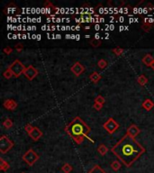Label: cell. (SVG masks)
<instances>
[{
  "label": "cell",
  "instance_id": "1",
  "mask_svg": "<svg viewBox=\"0 0 154 173\" xmlns=\"http://www.w3.org/2000/svg\"><path fill=\"white\" fill-rule=\"evenodd\" d=\"M112 151L125 166H129L142 155L145 149L140 145L135 138L125 134L112 148Z\"/></svg>",
  "mask_w": 154,
  "mask_h": 173
},
{
  "label": "cell",
  "instance_id": "2",
  "mask_svg": "<svg viewBox=\"0 0 154 173\" xmlns=\"http://www.w3.org/2000/svg\"><path fill=\"white\" fill-rule=\"evenodd\" d=\"M65 132L71 138L77 137V136H84L85 138H88L92 143H94V140H92L88 135L90 132V128L86 125V124L82 120V119L78 116L75 117L71 123H70L66 126Z\"/></svg>",
  "mask_w": 154,
  "mask_h": 173
},
{
  "label": "cell",
  "instance_id": "3",
  "mask_svg": "<svg viewBox=\"0 0 154 173\" xmlns=\"http://www.w3.org/2000/svg\"><path fill=\"white\" fill-rule=\"evenodd\" d=\"M9 69L12 70L14 76L16 78H18V77H20V75L23 74V73L24 72L26 68L24 67V65L19 61V59H16V61L10 65Z\"/></svg>",
  "mask_w": 154,
  "mask_h": 173
},
{
  "label": "cell",
  "instance_id": "4",
  "mask_svg": "<svg viewBox=\"0 0 154 173\" xmlns=\"http://www.w3.org/2000/svg\"><path fill=\"white\" fill-rule=\"evenodd\" d=\"M103 127L106 130V132L110 134H113L118 128H119V124L113 118H109L104 124Z\"/></svg>",
  "mask_w": 154,
  "mask_h": 173
},
{
  "label": "cell",
  "instance_id": "5",
  "mask_svg": "<svg viewBox=\"0 0 154 173\" xmlns=\"http://www.w3.org/2000/svg\"><path fill=\"white\" fill-rule=\"evenodd\" d=\"M13 145L14 143L5 135H2L0 137V151L2 153H5L6 151H8L13 147Z\"/></svg>",
  "mask_w": 154,
  "mask_h": 173
},
{
  "label": "cell",
  "instance_id": "6",
  "mask_svg": "<svg viewBox=\"0 0 154 173\" xmlns=\"http://www.w3.org/2000/svg\"><path fill=\"white\" fill-rule=\"evenodd\" d=\"M23 159L24 161L27 162L29 165H32L39 159V156L35 153V151H33L32 149H30L24 154Z\"/></svg>",
  "mask_w": 154,
  "mask_h": 173
},
{
  "label": "cell",
  "instance_id": "7",
  "mask_svg": "<svg viewBox=\"0 0 154 173\" xmlns=\"http://www.w3.org/2000/svg\"><path fill=\"white\" fill-rule=\"evenodd\" d=\"M38 73H39V71L37 69H35L32 65H29L28 67L25 69L24 74L29 80H32V79L38 75Z\"/></svg>",
  "mask_w": 154,
  "mask_h": 173
},
{
  "label": "cell",
  "instance_id": "8",
  "mask_svg": "<svg viewBox=\"0 0 154 173\" xmlns=\"http://www.w3.org/2000/svg\"><path fill=\"white\" fill-rule=\"evenodd\" d=\"M70 70L72 71V73H73V74H74L75 76L78 77L79 75H81L82 73L84 72L85 67H84V66H83L81 63H80V62L77 61V62H75L74 65H73L72 67H71Z\"/></svg>",
  "mask_w": 154,
  "mask_h": 173
},
{
  "label": "cell",
  "instance_id": "9",
  "mask_svg": "<svg viewBox=\"0 0 154 173\" xmlns=\"http://www.w3.org/2000/svg\"><path fill=\"white\" fill-rule=\"evenodd\" d=\"M140 132V130L139 129V127L135 124H132L130 127L127 129V132L126 134L129 135L130 137H132V138H135L139 134Z\"/></svg>",
  "mask_w": 154,
  "mask_h": 173
},
{
  "label": "cell",
  "instance_id": "10",
  "mask_svg": "<svg viewBox=\"0 0 154 173\" xmlns=\"http://www.w3.org/2000/svg\"><path fill=\"white\" fill-rule=\"evenodd\" d=\"M3 105H4V107L6 108L7 110L13 111L17 107V103L16 100H14V99H6V100L4 101Z\"/></svg>",
  "mask_w": 154,
  "mask_h": 173
},
{
  "label": "cell",
  "instance_id": "11",
  "mask_svg": "<svg viewBox=\"0 0 154 173\" xmlns=\"http://www.w3.org/2000/svg\"><path fill=\"white\" fill-rule=\"evenodd\" d=\"M29 135L33 140V141L36 142V141H38V140L43 136V132L40 130L39 128L34 127V128H33V130L29 134Z\"/></svg>",
  "mask_w": 154,
  "mask_h": 173
},
{
  "label": "cell",
  "instance_id": "12",
  "mask_svg": "<svg viewBox=\"0 0 154 173\" xmlns=\"http://www.w3.org/2000/svg\"><path fill=\"white\" fill-rule=\"evenodd\" d=\"M143 62L144 63V65L147 66V67H151L152 63L154 62V58L151 54H146L143 58Z\"/></svg>",
  "mask_w": 154,
  "mask_h": 173
},
{
  "label": "cell",
  "instance_id": "13",
  "mask_svg": "<svg viewBox=\"0 0 154 173\" xmlns=\"http://www.w3.org/2000/svg\"><path fill=\"white\" fill-rule=\"evenodd\" d=\"M142 105L146 111H150L154 107V103L151 100V99H146Z\"/></svg>",
  "mask_w": 154,
  "mask_h": 173
},
{
  "label": "cell",
  "instance_id": "14",
  "mask_svg": "<svg viewBox=\"0 0 154 173\" xmlns=\"http://www.w3.org/2000/svg\"><path fill=\"white\" fill-rule=\"evenodd\" d=\"M89 78L91 79V81L94 83H97L100 79H101V76H100L99 73H97V71H94L92 74L89 76Z\"/></svg>",
  "mask_w": 154,
  "mask_h": 173
},
{
  "label": "cell",
  "instance_id": "15",
  "mask_svg": "<svg viewBox=\"0 0 154 173\" xmlns=\"http://www.w3.org/2000/svg\"><path fill=\"white\" fill-rule=\"evenodd\" d=\"M137 81L140 86H145L147 84V82H148V78H147L144 75H140V76H139Z\"/></svg>",
  "mask_w": 154,
  "mask_h": 173
},
{
  "label": "cell",
  "instance_id": "16",
  "mask_svg": "<svg viewBox=\"0 0 154 173\" xmlns=\"http://www.w3.org/2000/svg\"><path fill=\"white\" fill-rule=\"evenodd\" d=\"M97 151H98V152L101 155H105L106 152H107V151H108V149H107V147L105 145V144H101L98 147V149H97Z\"/></svg>",
  "mask_w": 154,
  "mask_h": 173
},
{
  "label": "cell",
  "instance_id": "17",
  "mask_svg": "<svg viewBox=\"0 0 154 173\" xmlns=\"http://www.w3.org/2000/svg\"><path fill=\"white\" fill-rule=\"evenodd\" d=\"M151 27H152V24H150V23H143V25H142L143 30L144 32H150V30L151 29Z\"/></svg>",
  "mask_w": 154,
  "mask_h": 173
},
{
  "label": "cell",
  "instance_id": "18",
  "mask_svg": "<svg viewBox=\"0 0 154 173\" xmlns=\"http://www.w3.org/2000/svg\"><path fill=\"white\" fill-rule=\"evenodd\" d=\"M3 125L5 126V128H7V129H8V128H11L12 126H13V122H12L11 119L7 118V119H5V120L4 121Z\"/></svg>",
  "mask_w": 154,
  "mask_h": 173
},
{
  "label": "cell",
  "instance_id": "19",
  "mask_svg": "<svg viewBox=\"0 0 154 173\" xmlns=\"http://www.w3.org/2000/svg\"><path fill=\"white\" fill-rule=\"evenodd\" d=\"M3 75H4V77L5 78H11L13 76H14V74H13V72H12V70L8 68L7 70H6L4 73H3Z\"/></svg>",
  "mask_w": 154,
  "mask_h": 173
},
{
  "label": "cell",
  "instance_id": "20",
  "mask_svg": "<svg viewBox=\"0 0 154 173\" xmlns=\"http://www.w3.org/2000/svg\"><path fill=\"white\" fill-rule=\"evenodd\" d=\"M97 65H98V68L99 69H101V70H104L106 66H107V62H106L105 59H100V61H98V63H97Z\"/></svg>",
  "mask_w": 154,
  "mask_h": 173
},
{
  "label": "cell",
  "instance_id": "21",
  "mask_svg": "<svg viewBox=\"0 0 154 173\" xmlns=\"http://www.w3.org/2000/svg\"><path fill=\"white\" fill-rule=\"evenodd\" d=\"M72 139L74 140V142H75L77 144H80V143H82L84 142L85 137H84V136H77V137H73Z\"/></svg>",
  "mask_w": 154,
  "mask_h": 173
},
{
  "label": "cell",
  "instance_id": "22",
  "mask_svg": "<svg viewBox=\"0 0 154 173\" xmlns=\"http://www.w3.org/2000/svg\"><path fill=\"white\" fill-rule=\"evenodd\" d=\"M105 102V99L102 97V96H97L95 99V103H98V104H101V105H104Z\"/></svg>",
  "mask_w": 154,
  "mask_h": 173
},
{
  "label": "cell",
  "instance_id": "23",
  "mask_svg": "<svg viewBox=\"0 0 154 173\" xmlns=\"http://www.w3.org/2000/svg\"><path fill=\"white\" fill-rule=\"evenodd\" d=\"M90 44L93 46V47L97 48V47H98V46L101 45V41H100V40H96V39H94V40H92V41L90 42Z\"/></svg>",
  "mask_w": 154,
  "mask_h": 173
},
{
  "label": "cell",
  "instance_id": "24",
  "mask_svg": "<svg viewBox=\"0 0 154 173\" xmlns=\"http://www.w3.org/2000/svg\"><path fill=\"white\" fill-rule=\"evenodd\" d=\"M113 52L115 53L116 55L120 56V55H122L123 53H124V50L122 48H120V47H117V48H115V49L113 50Z\"/></svg>",
  "mask_w": 154,
  "mask_h": 173
},
{
  "label": "cell",
  "instance_id": "25",
  "mask_svg": "<svg viewBox=\"0 0 154 173\" xmlns=\"http://www.w3.org/2000/svg\"><path fill=\"white\" fill-rule=\"evenodd\" d=\"M8 168H9L8 163L5 162L3 159H1V170H7Z\"/></svg>",
  "mask_w": 154,
  "mask_h": 173
},
{
  "label": "cell",
  "instance_id": "26",
  "mask_svg": "<svg viewBox=\"0 0 154 173\" xmlns=\"http://www.w3.org/2000/svg\"><path fill=\"white\" fill-rule=\"evenodd\" d=\"M71 170H72V168H71V166L70 164H65L63 167H62V170L65 173H69Z\"/></svg>",
  "mask_w": 154,
  "mask_h": 173
},
{
  "label": "cell",
  "instance_id": "27",
  "mask_svg": "<svg viewBox=\"0 0 154 173\" xmlns=\"http://www.w3.org/2000/svg\"><path fill=\"white\" fill-rule=\"evenodd\" d=\"M33 128H34V127H33V126H32L31 124H26V125L24 126V130H25L26 132H27L28 134L33 130Z\"/></svg>",
  "mask_w": 154,
  "mask_h": 173
},
{
  "label": "cell",
  "instance_id": "28",
  "mask_svg": "<svg viewBox=\"0 0 154 173\" xmlns=\"http://www.w3.org/2000/svg\"><path fill=\"white\" fill-rule=\"evenodd\" d=\"M112 168L115 170H117L119 168H120V166H121V164H120L118 162H113V163H112Z\"/></svg>",
  "mask_w": 154,
  "mask_h": 173
},
{
  "label": "cell",
  "instance_id": "29",
  "mask_svg": "<svg viewBox=\"0 0 154 173\" xmlns=\"http://www.w3.org/2000/svg\"><path fill=\"white\" fill-rule=\"evenodd\" d=\"M94 108H95L96 110H97V111H99V110H101L103 108V105L98 104V103H95V104H94Z\"/></svg>",
  "mask_w": 154,
  "mask_h": 173
},
{
  "label": "cell",
  "instance_id": "30",
  "mask_svg": "<svg viewBox=\"0 0 154 173\" xmlns=\"http://www.w3.org/2000/svg\"><path fill=\"white\" fill-rule=\"evenodd\" d=\"M12 51H13V49L11 47H5V48H4V52L5 53V54L9 55V54H11V53H12Z\"/></svg>",
  "mask_w": 154,
  "mask_h": 173
},
{
  "label": "cell",
  "instance_id": "31",
  "mask_svg": "<svg viewBox=\"0 0 154 173\" xmlns=\"http://www.w3.org/2000/svg\"><path fill=\"white\" fill-rule=\"evenodd\" d=\"M23 49H24V46H23L21 43H19V44H16V50L18 52H20Z\"/></svg>",
  "mask_w": 154,
  "mask_h": 173
},
{
  "label": "cell",
  "instance_id": "32",
  "mask_svg": "<svg viewBox=\"0 0 154 173\" xmlns=\"http://www.w3.org/2000/svg\"><path fill=\"white\" fill-rule=\"evenodd\" d=\"M51 26H50V25H43L42 26L43 31H51Z\"/></svg>",
  "mask_w": 154,
  "mask_h": 173
},
{
  "label": "cell",
  "instance_id": "33",
  "mask_svg": "<svg viewBox=\"0 0 154 173\" xmlns=\"http://www.w3.org/2000/svg\"><path fill=\"white\" fill-rule=\"evenodd\" d=\"M100 29H101V26H100L98 24H95V30H96V31H99Z\"/></svg>",
  "mask_w": 154,
  "mask_h": 173
},
{
  "label": "cell",
  "instance_id": "34",
  "mask_svg": "<svg viewBox=\"0 0 154 173\" xmlns=\"http://www.w3.org/2000/svg\"><path fill=\"white\" fill-rule=\"evenodd\" d=\"M118 22L124 23V16H120V17L118 18Z\"/></svg>",
  "mask_w": 154,
  "mask_h": 173
},
{
  "label": "cell",
  "instance_id": "35",
  "mask_svg": "<svg viewBox=\"0 0 154 173\" xmlns=\"http://www.w3.org/2000/svg\"><path fill=\"white\" fill-rule=\"evenodd\" d=\"M100 36H101V35H100L99 32H97V34H95V38H94V39H96V40H100Z\"/></svg>",
  "mask_w": 154,
  "mask_h": 173
},
{
  "label": "cell",
  "instance_id": "36",
  "mask_svg": "<svg viewBox=\"0 0 154 173\" xmlns=\"http://www.w3.org/2000/svg\"><path fill=\"white\" fill-rule=\"evenodd\" d=\"M109 30H110V31L115 30V25H113V24H110V25H109Z\"/></svg>",
  "mask_w": 154,
  "mask_h": 173
},
{
  "label": "cell",
  "instance_id": "37",
  "mask_svg": "<svg viewBox=\"0 0 154 173\" xmlns=\"http://www.w3.org/2000/svg\"><path fill=\"white\" fill-rule=\"evenodd\" d=\"M123 31H124V25H121L119 27V32H123Z\"/></svg>",
  "mask_w": 154,
  "mask_h": 173
},
{
  "label": "cell",
  "instance_id": "38",
  "mask_svg": "<svg viewBox=\"0 0 154 173\" xmlns=\"http://www.w3.org/2000/svg\"><path fill=\"white\" fill-rule=\"evenodd\" d=\"M143 14H145V15L148 14V8H147V7H144V8H143Z\"/></svg>",
  "mask_w": 154,
  "mask_h": 173
},
{
  "label": "cell",
  "instance_id": "39",
  "mask_svg": "<svg viewBox=\"0 0 154 173\" xmlns=\"http://www.w3.org/2000/svg\"><path fill=\"white\" fill-rule=\"evenodd\" d=\"M27 38H28V36L26 35L25 34H22V39H23V40H25V39H27Z\"/></svg>",
  "mask_w": 154,
  "mask_h": 173
},
{
  "label": "cell",
  "instance_id": "40",
  "mask_svg": "<svg viewBox=\"0 0 154 173\" xmlns=\"http://www.w3.org/2000/svg\"><path fill=\"white\" fill-rule=\"evenodd\" d=\"M56 28H57V26H55V25H51V31H55Z\"/></svg>",
  "mask_w": 154,
  "mask_h": 173
},
{
  "label": "cell",
  "instance_id": "41",
  "mask_svg": "<svg viewBox=\"0 0 154 173\" xmlns=\"http://www.w3.org/2000/svg\"><path fill=\"white\" fill-rule=\"evenodd\" d=\"M103 22H105V18L100 17V18H99V23H103Z\"/></svg>",
  "mask_w": 154,
  "mask_h": 173
},
{
  "label": "cell",
  "instance_id": "42",
  "mask_svg": "<svg viewBox=\"0 0 154 173\" xmlns=\"http://www.w3.org/2000/svg\"><path fill=\"white\" fill-rule=\"evenodd\" d=\"M42 39V37H41V34H37V37H36V40L37 41H40V40Z\"/></svg>",
  "mask_w": 154,
  "mask_h": 173
},
{
  "label": "cell",
  "instance_id": "43",
  "mask_svg": "<svg viewBox=\"0 0 154 173\" xmlns=\"http://www.w3.org/2000/svg\"><path fill=\"white\" fill-rule=\"evenodd\" d=\"M129 23H134V18H132V17H131V19H129Z\"/></svg>",
  "mask_w": 154,
  "mask_h": 173
},
{
  "label": "cell",
  "instance_id": "44",
  "mask_svg": "<svg viewBox=\"0 0 154 173\" xmlns=\"http://www.w3.org/2000/svg\"><path fill=\"white\" fill-rule=\"evenodd\" d=\"M76 40H77V41H79V40H80V35L79 34H76Z\"/></svg>",
  "mask_w": 154,
  "mask_h": 173
},
{
  "label": "cell",
  "instance_id": "45",
  "mask_svg": "<svg viewBox=\"0 0 154 173\" xmlns=\"http://www.w3.org/2000/svg\"><path fill=\"white\" fill-rule=\"evenodd\" d=\"M124 13L127 14V13H128V8H127V7H124Z\"/></svg>",
  "mask_w": 154,
  "mask_h": 173
},
{
  "label": "cell",
  "instance_id": "46",
  "mask_svg": "<svg viewBox=\"0 0 154 173\" xmlns=\"http://www.w3.org/2000/svg\"><path fill=\"white\" fill-rule=\"evenodd\" d=\"M27 30H28V31H32V30H33V29H32V26H30V25L27 26Z\"/></svg>",
  "mask_w": 154,
  "mask_h": 173
},
{
  "label": "cell",
  "instance_id": "47",
  "mask_svg": "<svg viewBox=\"0 0 154 173\" xmlns=\"http://www.w3.org/2000/svg\"><path fill=\"white\" fill-rule=\"evenodd\" d=\"M56 39H61V34H56Z\"/></svg>",
  "mask_w": 154,
  "mask_h": 173
},
{
  "label": "cell",
  "instance_id": "48",
  "mask_svg": "<svg viewBox=\"0 0 154 173\" xmlns=\"http://www.w3.org/2000/svg\"><path fill=\"white\" fill-rule=\"evenodd\" d=\"M80 30V26L79 25H76V31H79Z\"/></svg>",
  "mask_w": 154,
  "mask_h": 173
},
{
  "label": "cell",
  "instance_id": "49",
  "mask_svg": "<svg viewBox=\"0 0 154 173\" xmlns=\"http://www.w3.org/2000/svg\"><path fill=\"white\" fill-rule=\"evenodd\" d=\"M36 37H37V35H36V34H32V39H34V40H36Z\"/></svg>",
  "mask_w": 154,
  "mask_h": 173
},
{
  "label": "cell",
  "instance_id": "50",
  "mask_svg": "<svg viewBox=\"0 0 154 173\" xmlns=\"http://www.w3.org/2000/svg\"><path fill=\"white\" fill-rule=\"evenodd\" d=\"M66 39H71V35L70 34H67L66 35Z\"/></svg>",
  "mask_w": 154,
  "mask_h": 173
},
{
  "label": "cell",
  "instance_id": "51",
  "mask_svg": "<svg viewBox=\"0 0 154 173\" xmlns=\"http://www.w3.org/2000/svg\"><path fill=\"white\" fill-rule=\"evenodd\" d=\"M113 20H115V17H113V16H110V22H111V23L113 21Z\"/></svg>",
  "mask_w": 154,
  "mask_h": 173
},
{
  "label": "cell",
  "instance_id": "52",
  "mask_svg": "<svg viewBox=\"0 0 154 173\" xmlns=\"http://www.w3.org/2000/svg\"><path fill=\"white\" fill-rule=\"evenodd\" d=\"M41 21H42V18H41V17H38V18H37V23H40Z\"/></svg>",
  "mask_w": 154,
  "mask_h": 173
},
{
  "label": "cell",
  "instance_id": "53",
  "mask_svg": "<svg viewBox=\"0 0 154 173\" xmlns=\"http://www.w3.org/2000/svg\"><path fill=\"white\" fill-rule=\"evenodd\" d=\"M71 39L76 40V35H75V34H71Z\"/></svg>",
  "mask_w": 154,
  "mask_h": 173
},
{
  "label": "cell",
  "instance_id": "54",
  "mask_svg": "<svg viewBox=\"0 0 154 173\" xmlns=\"http://www.w3.org/2000/svg\"><path fill=\"white\" fill-rule=\"evenodd\" d=\"M90 29V26H86V27H85V30L86 31H88V30H89Z\"/></svg>",
  "mask_w": 154,
  "mask_h": 173
},
{
  "label": "cell",
  "instance_id": "55",
  "mask_svg": "<svg viewBox=\"0 0 154 173\" xmlns=\"http://www.w3.org/2000/svg\"><path fill=\"white\" fill-rule=\"evenodd\" d=\"M17 38H18V36H17L16 34H14V35H13V39H14V40H15V39H17Z\"/></svg>",
  "mask_w": 154,
  "mask_h": 173
},
{
  "label": "cell",
  "instance_id": "56",
  "mask_svg": "<svg viewBox=\"0 0 154 173\" xmlns=\"http://www.w3.org/2000/svg\"><path fill=\"white\" fill-rule=\"evenodd\" d=\"M124 30H125V31H128V30H129V27H128V26H124Z\"/></svg>",
  "mask_w": 154,
  "mask_h": 173
},
{
  "label": "cell",
  "instance_id": "57",
  "mask_svg": "<svg viewBox=\"0 0 154 173\" xmlns=\"http://www.w3.org/2000/svg\"><path fill=\"white\" fill-rule=\"evenodd\" d=\"M85 38H86V39H88V38H90V35H89V34H88V35H85Z\"/></svg>",
  "mask_w": 154,
  "mask_h": 173
},
{
  "label": "cell",
  "instance_id": "58",
  "mask_svg": "<svg viewBox=\"0 0 154 173\" xmlns=\"http://www.w3.org/2000/svg\"><path fill=\"white\" fill-rule=\"evenodd\" d=\"M18 36V39H22V34H17Z\"/></svg>",
  "mask_w": 154,
  "mask_h": 173
},
{
  "label": "cell",
  "instance_id": "59",
  "mask_svg": "<svg viewBox=\"0 0 154 173\" xmlns=\"http://www.w3.org/2000/svg\"><path fill=\"white\" fill-rule=\"evenodd\" d=\"M151 68L154 70V62H153V63H152V65H151Z\"/></svg>",
  "mask_w": 154,
  "mask_h": 173
}]
</instances>
